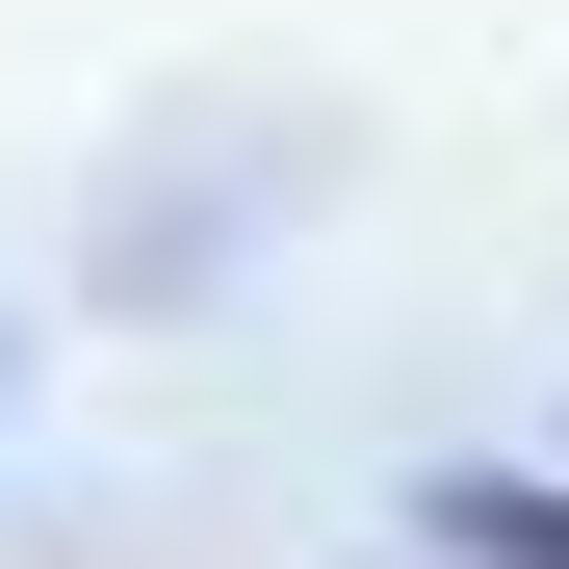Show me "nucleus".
<instances>
[{
  "label": "nucleus",
  "mask_w": 569,
  "mask_h": 569,
  "mask_svg": "<svg viewBox=\"0 0 569 569\" xmlns=\"http://www.w3.org/2000/svg\"><path fill=\"white\" fill-rule=\"evenodd\" d=\"M440 543L466 569H569V466H440Z\"/></svg>",
  "instance_id": "nucleus-1"
},
{
  "label": "nucleus",
  "mask_w": 569,
  "mask_h": 569,
  "mask_svg": "<svg viewBox=\"0 0 569 569\" xmlns=\"http://www.w3.org/2000/svg\"><path fill=\"white\" fill-rule=\"evenodd\" d=\"M0 415H27V337H0Z\"/></svg>",
  "instance_id": "nucleus-2"
}]
</instances>
